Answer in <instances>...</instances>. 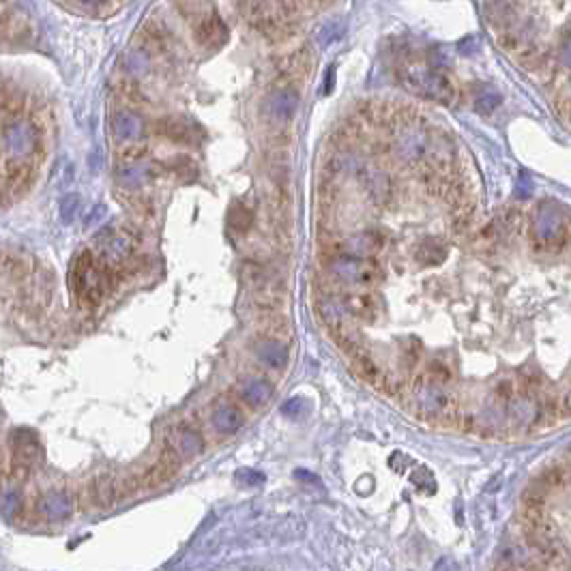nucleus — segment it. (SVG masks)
I'll return each instance as SVG.
<instances>
[{"mask_svg":"<svg viewBox=\"0 0 571 571\" xmlns=\"http://www.w3.org/2000/svg\"><path fill=\"white\" fill-rule=\"evenodd\" d=\"M399 79L408 91H413L419 97L439 101V103H451L455 97V89L451 79L436 67L429 65H406L399 69Z\"/></svg>","mask_w":571,"mask_h":571,"instance_id":"nucleus-1","label":"nucleus"},{"mask_svg":"<svg viewBox=\"0 0 571 571\" xmlns=\"http://www.w3.org/2000/svg\"><path fill=\"white\" fill-rule=\"evenodd\" d=\"M326 271L333 280L344 284L372 286L383 280V268L374 258L352 256L344 252H333L326 256Z\"/></svg>","mask_w":571,"mask_h":571,"instance_id":"nucleus-2","label":"nucleus"},{"mask_svg":"<svg viewBox=\"0 0 571 571\" xmlns=\"http://www.w3.org/2000/svg\"><path fill=\"white\" fill-rule=\"evenodd\" d=\"M43 135L37 123L26 119H7L3 127V151L9 161H26L41 151Z\"/></svg>","mask_w":571,"mask_h":571,"instance_id":"nucleus-3","label":"nucleus"},{"mask_svg":"<svg viewBox=\"0 0 571 571\" xmlns=\"http://www.w3.org/2000/svg\"><path fill=\"white\" fill-rule=\"evenodd\" d=\"M95 250H97V256L105 264L121 268L131 260L133 250H135V241H133V234H129V232L105 228L95 236Z\"/></svg>","mask_w":571,"mask_h":571,"instance_id":"nucleus-4","label":"nucleus"},{"mask_svg":"<svg viewBox=\"0 0 571 571\" xmlns=\"http://www.w3.org/2000/svg\"><path fill=\"white\" fill-rule=\"evenodd\" d=\"M535 238L546 250H561L567 243V226L563 215L552 204H541L535 217Z\"/></svg>","mask_w":571,"mask_h":571,"instance_id":"nucleus-5","label":"nucleus"},{"mask_svg":"<svg viewBox=\"0 0 571 571\" xmlns=\"http://www.w3.org/2000/svg\"><path fill=\"white\" fill-rule=\"evenodd\" d=\"M181 464H183V455L170 443H166V447H163V451L157 459V464L151 466V471L144 475V485L159 487L163 483H168L170 479L176 477V473L181 471Z\"/></svg>","mask_w":571,"mask_h":571,"instance_id":"nucleus-6","label":"nucleus"},{"mask_svg":"<svg viewBox=\"0 0 571 571\" xmlns=\"http://www.w3.org/2000/svg\"><path fill=\"white\" fill-rule=\"evenodd\" d=\"M387 245V236L380 230H363L359 234H352L344 241V245L340 243V248L335 252H344V254H352V256H363V258H372L374 254H378Z\"/></svg>","mask_w":571,"mask_h":571,"instance_id":"nucleus-7","label":"nucleus"},{"mask_svg":"<svg viewBox=\"0 0 571 571\" xmlns=\"http://www.w3.org/2000/svg\"><path fill=\"white\" fill-rule=\"evenodd\" d=\"M13 464L31 469L37 464V459L41 457V445L37 441V434L31 429H15L13 432Z\"/></svg>","mask_w":571,"mask_h":571,"instance_id":"nucleus-8","label":"nucleus"},{"mask_svg":"<svg viewBox=\"0 0 571 571\" xmlns=\"http://www.w3.org/2000/svg\"><path fill=\"white\" fill-rule=\"evenodd\" d=\"M33 166L29 161H9L5 159V172H3V192H5V200H9V194L20 196L22 192H26L33 181Z\"/></svg>","mask_w":571,"mask_h":571,"instance_id":"nucleus-9","label":"nucleus"},{"mask_svg":"<svg viewBox=\"0 0 571 571\" xmlns=\"http://www.w3.org/2000/svg\"><path fill=\"white\" fill-rule=\"evenodd\" d=\"M194 37H196L198 45L215 50V47H220V45H224L228 41V26L217 13H211V15H204L198 22Z\"/></svg>","mask_w":571,"mask_h":571,"instance_id":"nucleus-10","label":"nucleus"},{"mask_svg":"<svg viewBox=\"0 0 571 571\" xmlns=\"http://www.w3.org/2000/svg\"><path fill=\"white\" fill-rule=\"evenodd\" d=\"M427 146H429L427 133L421 129H413V127L404 129L395 142L397 155L406 161H421L427 155Z\"/></svg>","mask_w":571,"mask_h":571,"instance_id":"nucleus-11","label":"nucleus"},{"mask_svg":"<svg viewBox=\"0 0 571 571\" xmlns=\"http://www.w3.org/2000/svg\"><path fill=\"white\" fill-rule=\"evenodd\" d=\"M342 303L352 318H359L363 322H374L380 314V301L376 294L370 292H348L342 296Z\"/></svg>","mask_w":571,"mask_h":571,"instance_id":"nucleus-12","label":"nucleus"},{"mask_svg":"<svg viewBox=\"0 0 571 571\" xmlns=\"http://www.w3.org/2000/svg\"><path fill=\"white\" fill-rule=\"evenodd\" d=\"M159 135L176 144H196L200 142V131L194 123H187L181 119H161L155 127Z\"/></svg>","mask_w":571,"mask_h":571,"instance_id":"nucleus-13","label":"nucleus"},{"mask_svg":"<svg viewBox=\"0 0 571 571\" xmlns=\"http://www.w3.org/2000/svg\"><path fill=\"white\" fill-rule=\"evenodd\" d=\"M39 511L45 520L50 522H63L67 520L71 511H73V501L67 492H63V489H52V492H47L41 503H39Z\"/></svg>","mask_w":571,"mask_h":571,"instance_id":"nucleus-14","label":"nucleus"},{"mask_svg":"<svg viewBox=\"0 0 571 571\" xmlns=\"http://www.w3.org/2000/svg\"><path fill=\"white\" fill-rule=\"evenodd\" d=\"M298 107V95L290 89L275 91L266 101V112L275 123H288L296 114Z\"/></svg>","mask_w":571,"mask_h":571,"instance_id":"nucleus-15","label":"nucleus"},{"mask_svg":"<svg viewBox=\"0 0 571 571\" xmlns=\"http://www.w3.org/2000/svg\"><path fill=\"white\" fill-rule=\"evenodd\" d=\"M168 443L183 455V457H196L204 451V441L200 434L189 427V425H176L170 436H168Z\"/></svg>","mask_w":571,"mask_h":571,"instance_id":"nucleus-16","label":"nucleus"},{"mask_svg":"<svg viewBox=\"0 0 571 571\" xmlns=\"http://www.w3.org/2000/svg\"><path fill=\"white\" fill-rule=\"evenodd\" d=\"M151 178H153L151 166H146V163H142L140 159L125 161L116 168V181L125 189H140V187L149 185Z\"/></svg>","mask_w":571,"mask_h":571,"instance_id":"nucleus-17","label":"nucleus"},{"mask_svg":"<svg viewBox=\"0 0 571 571\" xmlns=\"http://www.w3.org/2000/svg\"><path fill=\"white\" fill-rule=\"evenodd\" d=\"M352 367H355V372H357V376L361 378V380H365L367 385H372V387H378V389H385V385H387V380H389V376L383 372V367H380L367 352L363 350V352H359V355H355L352 357Z\"/></svg>","mask_w":571,"mask_h":571,"instance_id":"nucleus-18","label":"nucleus"},{"mask_svg":"<svg viewBox=\"0 0 571 571\" xmlns=\"http://www.w3.org/2000/svg\"><path fill=\"white\" fill-rule=\"evenodd\" d=\"M318 314L322 318V322L329 326L331 333H337L342 329H346V324H344V314L346 307L342 303V296L340 298H333V296H320L318 298Z\"/></svg>","mask_w":571,"mask_h":571,"instance_id":"nucleus-19","label":"nucleus"},{"mask_svg":"<svg viewBox=\"0 0 571 571\" xmlns=\"http://www.w3.org/2000/svg\"><path fill=\"white\" fill-rule=\"evenodd\" d=\"M112 131L119 140H138L142 131H144V123L142 119L135 114V112H129V110H123L119 114H114L112 119Z\"/></svg>","mask_w":571,"mask_h":571,"instance_id":"nucleus-20","label":"nucleus"},{"mask_svg":"<svg viewBox=\"0 0 571 571\" xmlns=\"http://www.w3.org/2000/svg\"><path fill=\"white\" fill-rule=\"evenodd\" d=\"M119 481L112 479V477H97L91 485H89V494H91V501L97 505V507H112L116 501H119Z\"/></svg>","mask_w":571,"mask_h":571,"instance_id":"nucleus-21","label":"nucleus"},{"mask_svg":"<svg viewBox=\"0 0 571 571\" xmlns=\"http://www.w3.org/2000/svg\"><path fill=\"white\" fill-rule=\"evenodd\" d=\"M211 419H213L215 429L222 434H234L243 427V413L230 402H224L217 406Z\"/></svg>","mask_w":571,"mask_h":571,"instance_id":"nucleus-22","label":"nucleus"},{"mask_svg":"<svg viewBox=\"0 0 571 571\" xmlns=\"http://www.w3.org/2000/svg\"><path fill=\"white\" fill-rule=\"evenodd\" d=\"M241 397L254 408L266 406L268 399L273 397V387L262 378H250L241 385Z\"/></svg>","mask_w":571,"mask_h":571,"instance_id":"nucleus-23","label":"nucleus"},{"mask_svg":"<svg viewBox=\"0 0 571 571\" xmlns=\"http://www.w3.org/2000/svg\"><path fill=\"white\" fill-rule=\"evenodd\" d=\"M256 357L262 365L266 367H275V370H282L288 365V348L275 340H266L258 346L256 350Z\"/></svg>","mask_w":571,"mask_h":571,"instance_id":"nucleus-24","label":"nucleus"},{"mask_svg":"<svg viewBox=\"0 0 571 571\" xmlns=\"http://www.w3.org/2000/svg\"><path fill=\"white\" fill-rule=\"evenodd\" d=\"M569 464H554V466H548L539 473V477L533 481V485H537L543 492H550V489H561L565 487L567 479H569Z\"/></svg>","mask_w":571,"mask_h":571,"instance_id":"nucleus-25","label":"nucleus"},{"mask_svg":"<svg viewBox=\"0 0 571 571\" xmlns=\"http://www.w3.org/2000/svg\"><path fill=\"white\" fill-rule=\"evenodd\" d=\"M365 189L374 202H387L391 196V183L387 178V174L370 170L365 176Z\"/></svg>","mask_w":571,"mask_h":571,"instance_id":"nucleus-26","label":"nucleus"},{"mask_svg":"<svg viewBox=\"0 0 571 571\" xmlns=\"http://www.w3.org/2000/svg\"><path fill=\"white\" fill-rule=\"evenodd\" d=\"M417 260L421 264H439L445 260L447 256V250H445V245L441 241H434V238H427L423 241L419 248H417Z\"/></svg>","mask_w":571,"mask_h":571,"instance_id":"nucleus-27","label":"nucleus"},{"mask_svg":"<svg viewBox=\"0 0 571 571\" xmlns=\"http://www.w3.org/2000/svg\"><path fill=\"white\" fill-rule=\"evenodd\" d=\"M22 509H24V501H22L20 492H15V489H11V492H5V496H3V515H5V520L7 522L17 520L20 515H22Z\"/></svg>","mask_w":571,"mask_h":571,"instance_id":"nucleus-28","label":"nucleus"},{"mask_svg":"<svg viewBox=\"0 0 571 571\" xmlns=\"http://www.w3.org/2000/svg\"><path fill=\"white\" fill-rule=\"evenodd\" d=\"M127 69L131 71V73H135V75H142V73H146L149 71V67H151V56H149V52H144V50H131L129 54H127Z\"/></svg>","mask_w":571,"mask_h":571,"instance_id":"nucleus-29","label":"nucleus"},{"mask_svg":"<svg viewBox=\"0 0 571 571\" xmlns=\"http://www.w3.org/2000/svg\"><path fill=\"white\" fill-rule=\"evenodd\" d=\"M252 222H254V213L248 206H245V204H234L232 206V211H230V224H232L234 230L245 232V230L252 226Z\"/></svg>","mask_w":571,"mask_h":571,"instance_id":"nucleus-30","label":"nucleus"},{"mask_svg":"<svg viewBox=\"0 0 571 571\" xmlns=\"http://www.w3.org/2000/svg\"><path fill=\"white\" fill-rule=\"evenodd\" d=\"M425 374H427L429 380H434V383H439V385H443V387L451 380V370H449V365L443 363V361H432V363H427Z\"/></svg>","mask_w":571,"mask_h":571,"instance_id":"nucleus-31","label":"nucleus"},{"mask_svg":"<svg viewBox=\"0 0 571 571\" xmlns=\"http://www.w3.org/2000/svg\"><path fill=\"white\" fill-rule=\"evenodd\" d=\"M498 101H501V97H498L492 89H483V91L477 95V99H475V107H477V112L487 114V112H492L494 107L498 105Z\"/></svg>","mask_w":571,"mask_h":571,"instance_id":"nucleus-32","label":"nucleus"},{"mask_svg":"<svg viewBox=\"0 0 571 571\" xmlns=\"http://www.w3.org/2000/svg\"><path fill=\"white\" fill-rule=\"evenodd\" d=\"M79 211V198L77 196H67L61 204V217L65 220V224H71L75 220V215Z\"/></svg>","mask_w":571,"mask_h":571,"instance_id":"nucleus-33","label":"nucleus"},{"mask_svg":"<svg viewBox=\"0 0 571 571\" xmlns=\"http://www.w3.org/2000/svg\"><path fill=\"white\" fill-rule=\"evenodd\" d=\"M236 481L241 483V485H260V483H264V475L262 473H258V471H252V469H243V471H238L236 473Z\"/></svg>","mask_w":571,"mask_h":571,"instance_id":"nucleus-34","label":"nucleus"},{"mask_svg":"<svg viewBox=\"0 0 571 571\" xmlns=\"http://www.w3.org/2000/svg\"><path fill=\"white\" fill-rule=\"evenodd\" d=\"M303 411H305V404H303L301 397H292V399H288V402L282 406V413L288 415V417H298Z\"/></svg>","mask_w":571,"mask_h":571,"instance_id":"nucleus-35","label":"nucleus"},{"mask_svg":"<svg viewBox=\"0 0 571 571\" xmlns=\"http://www.w3.org/2000/svg\"><path fill=\"white\" fill-rule=\"evenodd\" d=\"M558 415H561V419H569L571 417V391H565L558 397Z\"/></svg>","mask_w":571,"mask_h":571,"instance_id":"nucleus-36","label":"nucleus"},{"mask_svg":"<svg viewBox=\"0 0 571 571\" xmlns=\"http://www.w3.org/2000/svg\"><path fill=\"white\" fill-rule=\"evenodd\" d=\"M333 82H335V67L331 65L329 67V73H326V86L322 89V93L326 95V93H331V89H333Z\"/></svg>","mask_w":571,"mask_h":571,"instance_id":"nucleus-37","label":"nucleus"},{"mask_svg":"<svg viewBox=\"0 0 571 571\" xmlns=\"http://www.w3.org/2000/svg\"><path fill=\"white\" fill-rule=\"evenodd\" d=\"M79 5H84V7H99V5H103L105 0H77Z\"/></svg>","mask_w":571,"mask_h":571,"instance_id":"nucleus-38","label":"nucleus"}]
</instances>
